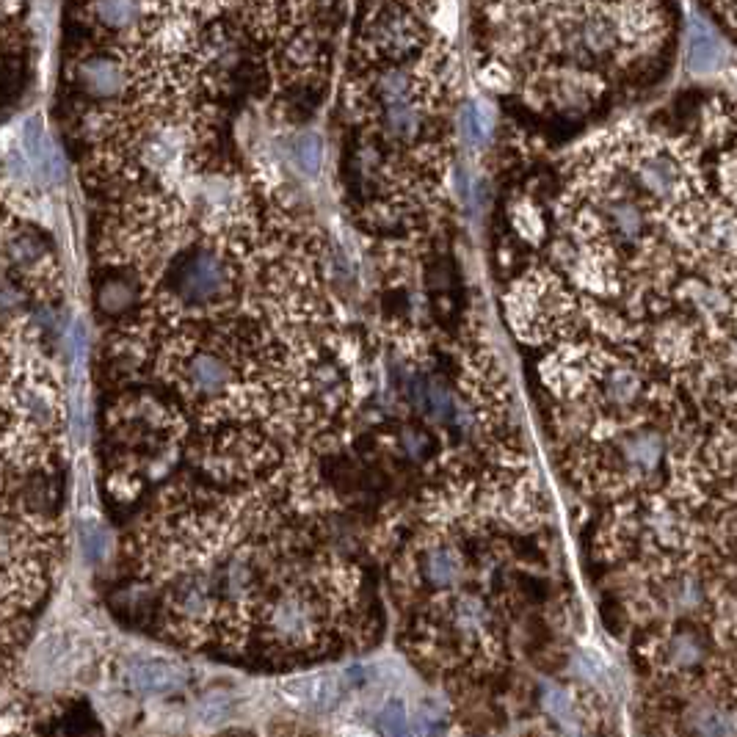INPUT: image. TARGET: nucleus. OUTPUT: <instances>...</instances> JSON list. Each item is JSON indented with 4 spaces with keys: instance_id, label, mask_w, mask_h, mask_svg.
Segmentation results:
<instances>
[{
    "instance_id": "nucleus-6",
    "label": "nucleus",
    "mask_w": 737,
    "mask_h": 737,
    "mask_svg": "<svg viewBox=\"0 0 737 737\" xmlns=\"http://www.w3.org/2000/svg\"><path fill=\"white\" fill-rule=\"evenodd\" d=\"M282 691L290 702L310 707V710H329L340 699V682L332 674H299L282 682Z\"/></svg>"
},
{
    "instance_id": "nucleus-16",
    "label": "nucleus",
    "mask_w": 737,
    "mask_h": 737,
    "mask_svg": "<svg viewBox=\"0 0 737 737\" xmlns=\"http://www.w3.org/2000/svg\"><path fill=\"white\" fill-rule=\"evenodd\" d=\"M525 219L519 216V213H514V224H517V230L525 235V238H530V241H536V238H542V219H539V213L533 208H528L525 205Z\"/></svg>"
},
{
    "instance_id": "nucleus-18",
    "label": "nucleus",
    "mask_w": 737,
    "mask_h": 737,
    "mask_svg": "<svg viewBox=\"0 0 737 737\" xmlns=\"http://www.w3.org/2000/svg\"><path fill=\"white\" fill-rule=\"evenodd\" d=\"M735 17H737V6H735Z\"/></svg>"
},
{
    "instance_id": "nucleus-10",
    "label": "nucleus",
    "mask_w": 737,
    "mask_h": 737,
    "mask_svg": "<svg viewBox=\"0 0 737 737\" xmlns=\"http://www.w3.org/2000/svg\"><path fill=\"white\" fill-rule=\"evenodd\" d=\"M81 83L94 94H116L122 92L127 83L125 64L111 58H94L81 67Z\"/></svg>"
},
{
    "instance_id": "nucleus-8",
    "label": "nucleus",
    "mask_w": 737,
    "mask_h": 737,
    "mask_svg": "<svg viewBox=\"0 0 737 737\" xmlns=\"http://www.w3.org/2000/svg\"><path fill=\"white\" fill-rule=\"evenodd\" d=\"M638 180L657 196H674L682 185L680 163L668 155H646L638 163Z\"/></svg>"
},
{
    "instance_id": "nucleus-11",
    "label": "nucleus",
    "mask_w": 737,
    "mask_h": 737,
    "mask_svg": "<svg viewBox=\"0 0 737 737\" xmlns=\"http://www.w3.org/2000/svg\"><path fill=\"white\" fill-rule=\"evenodd\" d=\"M685 58H688V67L693 72H710L721 61V45L707 28L693 25V31L688 34V56Z\"/></svg>"
},
{
    "instance_id": "nucleus-1",
    "label": "nucleus",
    "mask_w": 737,
    "mask_h": 737,
    "mask_svg": "<svg viewBox=\"0 0 737 737\" xmlns=\"http://www.w3.org/2000/svg\"><path fill=\"white\" fill-rule=\"evenodd\" d=\"M566 312L569 299L555 279L530 277L519 282L508 296V318L519 337H525L528 343H542L544 337H550L566 318Z\"/></svg>"
},
{
    "instance_id": "nucleus-14",
    "label": "nucleus",
    "mask_w": 737,
    "mask_h": 737,
    "mask_svg": "<svg viewBox=\"0 0 737 737\" xmlns=\"http://www.w3.org/2000/svg\"><path fill=\"white\" fill-rule=\"evenodd\" d=\"M608 398H611L613 404H630L635 398V392H638V379H635L630 370H616L608 376Z\"/></svg>"
},
{
    "instance_id": "nucleus-3",
    "label": "nucleus",
    "mask_w": 737,
    "mask_h": 737,
    "mask_svg": "<svg viewBox=\"0 0 737 737\" xmlns=\"http://www.w3.org/2000/svg\"><path fill=\"white\" fill-rule=\"evenodd\" d=\"M227 285V268L213 252H196L180 271V290L185 299L210 301Z\"/></svg>"
},
{
    "instance_id": "nucleus-4",
    "label": "nucleus",
    "mask_w": 737,
    "mask_h": 737,
    "mask_svg": "<svg viewBox=\"0 0 737 737\" xmlns=\"http://www.w3.org/2000/svg\"><path fill=\"white\" fill-rule=\"evenodd\" d=\"M594 373H597V368H594V359L588 357L586 348H564L544 362L547 384L558 392H566V395L583 390Z\"/></svg>"
},
{
    "instance_id": "nucleus-13",
    "label": "nucleus",
    "mask_w": 737,
    "mask_h": 737,
    "mask_svg": "<svg viewBox=\"0 0 737 737\" xmlns=\"http://www.w3.org/2000/svg\"><path fill=\"white\" fill-rule=\"evenodd\" d=\"M461 127H464V136L470 144H484L489 136V119H486L484 108L481 105H467L464 116H461Z\"/></svg>"
},
{
    "instance_id": "nucleus-9",
    "label": "nucleus",
    "mask_w": 737,
    "mask_h": 737,
    "mask_svg": "<svg viewBox=\"0 0 737 737\" xmlns=\"http://www.w3.org/2000/svg\"><path fill=\"white\" fill-rule=\"evenodd\" d=\"M92 9L97 23H103L111 31H122V28L150 23L144 0H94Z\"/></svg>"
},
{
    "instance_id": "nucleus-5",
    "label": "nucleus",
    "mask_w": 737,
    "mask_h": 737,
    "mask_svg": "<svg viewBox=\"0 0 737 737\" xmlns=\"http://www.w3.org/2000/svg\"><path fill=\"white\" fill-rule=\"evenodd\" d=\"M420 39H423V31L415 23V17L398 12V9L381 14L370 31V42L376 45V50H384V53H406V50L420 45Z\"/></svg>"
},
{
    "instance_id": "nucleus-15",
    "label": "nucleus",
    "mask_w": 737,
    "mask_h": 737,
    "mask_svg": "<svg viewBox=\"0 0 737 737\" xmlns=\"http://www.w3.org/2000/svg\"><path fill=\"white\" fill-rule=\"evenodd\" d=\"M431 577L442 583V586H448L453 577L459 575V564H456V558L448 553V550H439V553L431 555Z\"/></svg>"
},
{
    "instance_id": "nucleus-7",
    "label": "nucleus",
    "mask_w": 737,
    "mask_h": 737,
    "mask_svg": "<svg viewBox=\"0 0 737 737\" xmlns=\"http://www.w3.org/2000/svg\"><path fill=\"white\" fill-rule=\"evenodd\" d=\"M130 685L141 693H166L174 691L183 682V671L169 660H136L130 671Z\"/></svg>"
},
{
    "instance_id": "nucleus-17",
    "label": "nucleus",
    "mask_w": 737,
    "mask_h": 737,
    "mask_svg": "<svg viewBox=\"0 0 737 737\" xmlns=\"http://www.w3.org/2000/svg\"><path fill=\"white\" fill-rule=\"evenodd\" d=\"M381 726H384V732H404L406 729L404 707L398 702H392L390 707H384V713H381Z\"/></svg>"
},
{
    "instance_id": "nucleus-2",
    "label": "nucleus",
    "mask_w": 737,
    "mask_h": 737,
    "mask_svg": "<svg viewBox=\"0 0 737 737\" xmlns=\"http://www.w3.org/2000/svg\"><path fill=\"white\" fill-rule=\"evenodd\" d=\"M265 627L274 641L290 649L312 644L318 635V605L307 594H288L268 608Z\"/></svg>"
},
{
    "instance_id": "nucleus-12",
    "label": "nucleus",
    "mask_w": 737,
    "mask_h": 737,
    "mask_svg": "<svg viewBox=\"0 0 737 737\" xmlns=\"http://www.w3.org/2000/svg\"><path fill=\"white\" fill-rule=\"evenodd\" d=\"M293 161L299 163L301 172L318 174L323 166V144L315 133H304L293 141Z\"/></svg>"
}]
</instances>
